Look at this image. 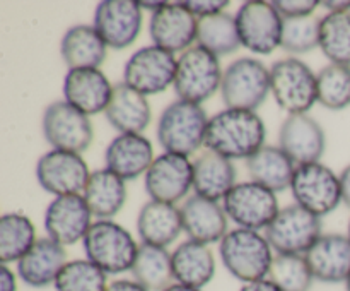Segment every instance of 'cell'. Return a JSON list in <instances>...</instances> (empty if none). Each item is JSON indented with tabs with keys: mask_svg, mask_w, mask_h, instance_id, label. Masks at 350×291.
Segmentation results:
<instances>
[{
	"mask_svg": "<svg viewBox=\"0 0 350 291\" xmlns=\"http://www.w3.org/2000/svg\"><path fill=\"white\" fill-rule=\"evenodd\" d=\"M321 5L327 7L328 12H349L350 10V2L347 0H325V2H321Z\"/></svg>",
	"mask_w": 350,
	"mask_h": 291,
	"instance_id": "bcb514c9",
	"label": "cell"
},
{
	"mask_svg": "<svg viewBox=\"0 0 350 291\" xmlns=\"http://www.w3.org/2000/svg\"><path fill=\"white\" fill-rule=\"evenodd\" d=\"M279 146L296 166L318 163L327 149V136L313 116L287 115L279 130Z\"/></svg>",
	"mask_w": 350,
	"mask_h": 291,
	"instance_id": "d6986e66",
	"label": "cell"
},
{
	"mask_svg": "<svg viewBox=\"0 0 350 291\" xmlns=\"http://www.w3.org/2000/svg\"><path fill=\"white\" fill-rule=\"evenodd\" d=\"M219 257L228 273L245 284L267 279L275 255L265 235L234 228L219 243Z\"/></svg>",
	"mask_w": 350,
	"mask_h": 291,
	"instance_id": "7a4b0ae2",
	"label": "cell"
},
{
	"mask_svg": "<svg viewBox=\"0 0 350 291\" xmlns=\"http://www.w3.org/2000/svg\"><path fill=\"white\" fill-rule=\"evenodd\" d=\"M222 77L221 58L195 45L178 57L173 88L178 99L202 105L221 91Z\"/></svg>",
	"mask_w": 350,
	"mask_h": 291,
	"instance_id": "8992f818",
	"label": "cell"
},
{
	"mask_svg": "<svg viewBox=\"0 0 350 291\" xmlns=\"http://www.w3.org/2000/svg\"><path fill=\"white\" fill-rule=\"evenodd\" d=\"M270 91L287 115H308L318 103V77L306 62L280 58L270 67Z\"/></svg>",
	"mask_w": 350,
	"mask_h": 291,
	"instance_id": "5b68a950",
	"label": "cell"
},
{
	"mask_svg": "<svg viewBox=\"0 0 350 291\" xmlns=\"http://www.w3.org/2000/svg\"><path fill=\"white\" fill-rule=\"evenodd\" d=\"M142 10H150V12H156L157 9L164 5V2H139Z\"/></svg>",
	"mask_w": 350,
	"mask_h": 291,
	"instance_id": "c3c4849f",
	"label": "cell"
},
{
	"mask_svg": "<svg viewBox=\"0 0 350 291\" xmlns=\"http://www.w3.org/2000/svg\"><path fill=\"white\" fill-rule=\"evenodd\" d=\"M252 181L263 185L272 192H284L291 188L296 163L280 149V146H263L258 153L246 160Z\"/></svg>",
	"mask_w": 350,
	"mask_h": 291,
	"instance_id": "4dcf8cb0",
	"label": "cell"
},
{
	"mask_svg": "<svg viewBox=\"0 0 350 291\" xmlns=\"http://www.w3.org/2000/svg\"><path fill=\"white\" fill-rule=\"evenodd\" d=\"M67 262L65 246L50 236H43L38 238L33 249L16 264L17 276L31 288H46L55 284Z\"/></svg>",
	"mask_w": 350,
	"mask_h": 291,
	"instance_id": "cb8c5ba5",
	"label": "cell"
},
{
	"mask_svg": "<svg viewBox=\"0 0 350 291\" xmlns=\"http://www.w3.org/2000/svg\"><path fill=\"white\" fill-rule=\"evenodd\" d=\"M108 50V45L91 24L68 27L60 41V55L68 68H99Z\"/></svg>",
	"mask_w": 350,
	"mask_h": 291,
	"instance_id": "f1b7e54d",
	"label": "cell"
},
{
	"mask_svg": "<svg viewBox=\"0 0 350 291\" xmlns=\"http://www.w3.org/2000/svg\"><path fill=\"white\" fill-rule=\"evenodd\" d=\"M236 178H238V171H236L234 163L215 151H204L193 161L195 195L215 202L224 201L226 195L236 185Z\"/></svg>",
	"mask_w": 350,
	"mask_h": 291,
	"instance_id": "4316f807",
	"label": "cell"
},
{
	"mask_svg": "<svg viewBox=\"0 0 350 291\" xmlns=\"http://www.w3.org/2000/svg\"><path fill=\"white\" fill-rule=\"evenodd\" d=\"M105 291H149L142 286V284L137 283L135 279H115L109 281V284L106 286Z\"/></svg>",
	"mask_w": 350,
	"mask_h": 291,
	"instance_id": "7bdbcfd3",
	"label": "cell"
},
{
	"mask_svg": "<svg viewBox=\"0 0 350 291\" xmlns=\"http://www.w3.org/2000/svg\"><path fill=\"white\" fill-rule=\"evenodd\" d=\"M84 199L96 219H113L126 202V184L108 168L91 171Z\"/></svg>",
	"mask_w": 350,
	"mask_h": 291,
	"instance_id": "f546056e",
	"label": "cell"
},
{
	"mask_svg": "<svg viewBox=\"0 0 350 291\" xmlns=\"http://www.w3.org/2000/svg\"><path fill=\"white\" fill-rule=\"evenodd\" d=\"M265 238L275 253L280 255H306L321 233V218L299 204L282 207L269 228Z\"/></svg>",
	"mask_w": 350,
	"mask_h": 291,
	"instance_id": "ba28073f",
	"label": "cell"
},
{
	"mask_svg": "<svg viewBox=\"0 0 350 291\" xmlns=\"http://www.w3.org/2000/svg\"><path fill=\"white\" fill-rule=\"evenodd\" d=\"M183 231L181 209L176 204L149 201L137 216V233L146 245L167 249Z\"/></svg>",
	"mask_w": 350,
	"mask_h": 291,
	"instance_id": "d4e9b609",
	"label": "cell"
},
{
	"mask_svg": "<svg viewBox=\"0 0 350 291\" xmlns=\"http://www.w3.org/2000/svg\"><path fill=\"white\" fill-rule=\"evenodd\" d=\"M314 281L328 284L345 283L350 276V240L347 235H321L306 255Z\"/></svg>",
	"mask_w": 350,
	"mask_h": 291,
	"instance_id": "7402d4cb",
	"label": "cell"
},
{
	"mask_svg": "<svg viewBox=\"0 0 350 291\" xmlns=\"http://www.w3.org/2000/svg\"><path fill=\"white\" fill-rule=\"evenodd\" d=\"M318 103L332 112L350 106V65L328 64L317 74Z\"/></svg>",
	"mask_w": 350,
	"mask_h": 291,
	"instance_id": "d590c367",
	"label": "cell"
},
{
	"mask_svg": "<svg viewBox=\"0 0 350 291\" xmlns=\"http://www.w3.org/2000/svg\"><path fill=\"white\" fill-rule=\"evenodd\" d=\"M41 130L53 149L75 154L85 153L94 140V127L89 115L65 99L50 103L44 108Z\"/></svg>",
	"mask_w": 350,
	"mask_h": 291,
	"instance_id": "9c48e42d",
	"label": "cell"
},
{
	"mask_svg": "<svg viewBox=\"0 0 350 291\" xmlns=\"http://www.w3.org/2000/svg\"><path fill=\"white\" fill-rule=\"evenodd\" d=\"M239 291H282L277 284H273L272 281L267 277V279H260V281H253V283H245Z\"/></svg>",
	"mask_w": 350,
	"mask_h": 291,
	"instance_id": "ee69618b",
	"label": "cell"
},
{
	"mask_svg": "<svg viewBox=\"0 0 350 291\" xmlns=\"http://www.w3.org/2000/svg\"><path fill=\"white\" fill-rule=\"evenodd\" d=\"M340 177V188H342V202L350 209V164L342 170Z\"/></svg>",
	"mask_w": 350,
	"mask_h": 291,
	"instance_id": "f6af8a7d",
	"label": "cell"
},
{
	"mask_svg": "<svg viewBox=\"0 0 350 291\" xmlns=\"http://www.w3.org/2000/svg\"><path fill=\"white\" fill-rule=\"evenodd\" d=\"M108 274L89 259L68 260L55 281L57 291H105Z\"/></svg>",
	"mask_w": 350,
	"mask_h": 291,
	"instance_id": "8d00e7d4",
	"label": "cell"
},
{
	"mask_svg": "<svg viewBox=\"0 0 350 291\" xmlns=\"http://www.w3.org/2000/svg\"><path fill=\"white\" fill-rule=\"evenodd\" d=\"M91 171L82 154L51 149L36 163V180L43 190L55 197L82 195Z\"/></svg>",
	"mask_w": 350,
	"mask_h": 291,
	"instance_id": "5bb4252c",
	"label": "cell"
},
{
	"mask_svg": "<svg viewBox=\"0 0 350 291\" xmlns=\"http://www.w3.org/2000/svg\"><path fill=\"white\" fill-rule=\"evenodd\" d=\"M345 291H350V276H349V279L345 281Z\"/></svg>",
	"mask_w": 350,
	"mask_h": 291,
	"instance_id": "681fc988",
	"label": "cell"
},
{
	"mask_svg": "<svg viewBox=\"0 0 350 291\" xmlns=\"http://www.w3.org/2000/svg\"><path fill=\"white\" fill-rule=\"evenodd\" d=\"M144 185L150 201L176 204L193 188V163L181 154H159L144 175Z\"/></svg>",
	"mask_w": 350,
	"mask_h": 291,
	"instance_id": "9a60e30c",
	"label": "cell"
},
{
	"mask_svg": "<svg viewBox=\"0 0 350 291\" xmlns=\"http://www.w3.org/2000/svg\"><path fill=\"white\" fill-rule=\"evenodd\" d=\"M224 211L238 228L262 231L279 214V201L275 192L256 181H241L222 201Z\"/></svg>",
	"mask_w": 350,
	"mask_h": 291,
	"instance_id": "7c38bea8",
	"label": "cell"
},
{
	"mask_svg": "<svg viewBox=\"0 0 350 291\" xmlns=\"http://www.w3.org/2000/svg\"><path fill=\"white\" fill-rule=\"evenodd\" d=\"M130 273L137 283L149 291H164L174 283L171 253L161 246L140 243Z\"/></svg>",
	"mask_w": 350,
	"mask_h": 291,
	"instance_id": "1f68e13d",
	"label": "cell"
},
{
	"mask_svg": "<svg viewBox=\"0 0 350 291\" xmlns=\"http://www.w3.org/2000/svg\"><path fill=\"white\" fill-rule=\"evenodd\" d=\"M265 139L267 127L258 113L224 108L208 120L205 146L231 161L248 160L265 146Z\"/></svg>",
	"mask_w": 350,
	"mask_h": 291,
	"instance_id": "6da1fadb",
	"label": "cell"
},
{
	"mask_svg": "<svg viewBox=\"0 0 350 291\" xmlns=\"http://www.w3.org/2000/svg\"><path fill=\"white\" fill-rule=\"evenodd\" d=\"M272 5L282 19H301V17L314 16L320 2L317 0H273Z\"/></svg>",
	"mask_w": 350,
	"mask_h": 291,
	"instance_id": "ab89813d",
	"label": "cell"
},
{
	"mask_svg": "<svg viewBox=\"0 0 350 291\" xmlns=\"http://www.w3.org/2000/svg\"><path fill=\"white\" fill-rule=\"evenodd\" d=\"M92 225V214L84 195L55 197L44 211V229L60 245H75L84 240Z\"/></svg>",
	"mask_w": 350,
	"mask_h": 291,
	"instance_id": "ac0fdd59",
	"label": "cell"
},
{
	"mask_svg": "<svg viewBox=\"0 0 350 291\" xmlns=\"http://www.w3.org/2000/svg\"><path fill=\"white\" fill-rule=\"evenodd\" d=\"M181 219H183V231L188 240L205 243H221L228 235V214L224 205L211 199L191 195L181 205Z\"/></svg>",
	"mask_w": 350,
	"mask_h": 291,
	"instance_id": "44dd1931",
	"label": "cell"
},
{
	"mask_svg": "<svg viewBox=\"0 0 350 291\" xmlns=\"http://www.w3.org/2000/svg\"><path fill=\"white\" fill-rule=\"evenodd\" d=\"M211 116L204 106L197 103L174 99L161 112L157 120V140L164 153L181 154L190 157L205 146Z\"/></svg>",
	"mask_w": 350,
	"mask_h": 291,
	"instance_id": "3957f363",
	"label": "cell"
},
{
	"mask_svg": "<svg viewBox=\"0 0 350 291\" xmlns=\"http://www.w3.org/2000/svg\"><path fill=\"white\" fill-rule=\"evenodd\" d=\"M320 50L330 64L350 65V10L320 17Z\"/></svg>",
	"mask_w": 350,
	"mask_h": 291,
	"instance_id": "e575fe53",
	"label": "cell"
},
{
	"mask_svg": "<svg viewBox=\"0 0 350 291\" xmlns=\"http://www.w3.org/2000/svg\"><path fill=\"white\" fill-rule=\"evenodd\" d=\"M164 291H202V290H197V288H191V286H185V284H180V283H173Z\"/></svg>",
	"mask_w": 350,
	"mask_h": 291,
	"instance_id": "7dc6e473",
	"label": "cell"
},
{
	"mask_svg": "<svg viewBox=\"0 0 350 291\" xmlns=\"http://www.w3.org/2000/svg\"><path fill=\"white\" fill-rule=\"evenodd\" d=\"M197 31L198 19L183 2H164L161 9L150 14L149 36L152 45L174 55L195 47Z\"/></svg>",
	"mask_w": 350,
	"mask_h": 291,
	"instance_id": "e0dca14e",
	"label": "cell"
},
{
	"mask_svg": "<svg viewBox=\"0 0 350 291\" xmlns=\"http://www.w3.org/2000/svg\"><path fill=\"white\" fill-rule=\"evenodd\" d=\"M142 7L133 0H103L94 10V24L111 50L132 47L142 29Z\"/></svg>",
	"mask_w": 350,
	"mask_h": 291,
	"instance_id": "2e32d148",
	"label": "cell"
},
{
	"mask_svg": "<svg viewBox=\"0 0 350 291\" xmlns=\"http://www.w3.org/2000/svg\"><path fill=\"white\" fill-rule=\"evenodd\" d=\"M291 192L296 204L320 218L334 212L342 202L340 177L321 161L296 166Z\"/></svg>",
	"mask_w": 350,
	"mask_h": 291,
	"instance_id": "30bf717a",
	"label": "cell"
},
{
	"mask_svg": "<svg viewBox=\"0 0 350 291\" xmlns=\"http://www.w3.org/2000/svg\"><path fill=\"white\" fill-rule=\"evenodd\" d=\"M183 5L197 19H205V17L226 12V7L229 5V2L228 0H188V2H183Z\"/></svg>",
	"mask_w": 350,
	"mask_h": 291,
	"instance_id": "60d3db41",
	"label": "cell"
},
{
	"mask_svg": "<svg viewBox=\"0 0 350 291\" xmlns=\"http://www.w3.org/2000/svg\"><path fill=\"white\" fill-rule=\"evenodd\" d=\"M105 116L109 125L120 134H142L152 120V110L147 96L122 81L115 84Z\"/></svg>",
	"mask_w": 350,
	"mask_h": 291,
	"instance_id": "484cf974",
	"label": "cell"
},
{
	"mask_svg": "<svg viewBox=\"0 0 350 291\" xmlns=\"http://www.w3.org/2000/svg\"><path fill=\"white\" fill-rule=\"evenodd\" d=\"M85 259L106 274H122L132 269L139 246L132 233L113 219H96L82 240Z\"/></svg>",
	"mask_w": 350,
	"mask_h": 291,
	"instance_id": "277c9868",
	"label": "cell"
},
{
	"mask_svg": "<svg viewBox=\"0 0 350 291\" xmlns=\"http://www.w3.org/2000/svg\"><path fill=\"white\" fill-rule=\"evenodd\" d=\"M174 283L204 290L215 276V255L205 243L187 240L171 252Z\"/></svg>",
	"mask_w": 350,
	"mask_h": 291,
	"instance_id": "83f0119b",
	"label": "cell"
},
{
	"mask_svg": "<svg viewBox=\"0 0 350 291\" xmlns=\"http://www.w3.org/2000/svg\"><path fill=\"white\" fill-rule=\"evenodd\" d=\"M197 45L219 58L238 51L243 45L236 17L229 12H222L217 16L198 19Z\"/></svg>",
	"mask_w": 350,
	"mask_h": 291,
	"instance_id": "836d02e7",
	"label": "cell"
},
{
	"mask_svg": "<svg viewBox=\"0 0 350 291\" xmlns=\"http://www.w3.org/2000/svg\"><path fill=\"white\" fill-rule=\"evenodd\" d=\"M176 55L156 45L133 51L123 67V82L144 96H154L166 91L176 77Z\"/></svg>",
	"mask_w": 350,
	"mask_h": 291,
	"instance_id": "8fae6325",
	"label": "cell"
},
{
	"mask_svg": "<svg viewBox=\"0 0 350 291\" xmlns=\"http://www.w3.org/2000/svg\"><path fill=\"white\" fill-rule=\"evenodd\" d=\"M269 279L282 291H310L314 276L304 255H280L275 253Z\"/></svg>",
	"mask_w": 350,
	"mask_h": 291,
	"instance_id": "74e56055",
	"label": "cell"
},
{
	"mask_svg": "<svg viewBox=\"0 0 350 291\" xmlns=\"http://www.w3.org/2000/svg\"><path fill=\"white\" fill-rule=\"evenodd\" d=\"M115 86L101 68H68L64 79V98L85 115L105 113Z\"/></svg>",
	"mask_w": 350,
	"mask_h": 291,
	"instance_id": "ffe728a7",
	"label": "cell"
},
{
	"mask_svg": "<svg viewBox=\"0 0 350 291\" xmlns=\"http://www.w3.org/2000/svg\"><path fill=\"white\" fill-rule=\"evenodd\" d=\"M241 45L256 55H270L280 47L284 19L272 2L250 0L236 12Z\"/></svg>",
	"mask_w": 350,
	"mask_h": 291,
	"instance_id": "4fadbf2b",
	"label": "cell"
},
{
	"mask_svg": "<svg viewBox=\"0 0 350 291\" xmlns=\"http://www.w3.org/2000/svg\"><path fill=\"white\" fill-rule=\"evenodd\" d=\"M280 48L293 55L310 53L320 48V17L284 19Z\"/></svg>",
	"mask_w": 350,
	"mask_h": 291,
	"instance_id": "f35d334b",
	"label": "cell"
},
{
	"mask_svg": "<svg viewBox=\"0 0 350 291\" xmlns=\"http://www.w3.org/2000/svg\"><path fill=\"white\" fill-rule=\"evenodd\" d=\"M34 223L23 212H5L0 218V262H19L36 243Z\"/></svg>",
	"mask_w": 350,
	"mask_h": 291,
	"instance_id": "d6a6232c",
	"label": "cell"
},
{
	"mask_svg": "<svg viewBox=\"0 0 350 291\" xmlns=\"http://www.w3.org/2000/svg\"><path fill=\"white\" fill-rule=\"evenodd\" d=\"M154 160L152 142L144 134H118L105 151L106 168L125 181L146 175Z\"/></svg>",
	"mask_w": 350,
	"mask_h": 291,
	"instance_id": "603a6c76",
	"label": "cell"
},
{
	"mask_svg": "<svg viewBox=\"0 0 350 291\" xmlns=\"http://www.w3.org/2000/svg\"><path fill=\"white\" fill-rule=\"evenodd\" d=\"M347 236H349V240H350V221H349V229H347Z\"/></svg>",
	"mask_w": 350,
	"mask_h": 291,
	"instance_id": "f907efd6",
	"label": "cell"
},
{
	"mask_svg": "<svg viewBox=\"0 0 350 291\" xmlns=\"http://www.w3.org/2000/svg\"><path fill=\"white\" fill-rule=\"evenodd\" d=\"M0 291H17V274L7 264L0 266Z\"/></svg>",
	"mask_w": 350,
	"mask_h": 291,
	"instance_id": "b9f144b4",
	"label": "cell"
},
{
	"mask_svg": "<svg viewBox=\"0 0 350 291\" xmlns=\"http://www.w3.org/2000/svg\"><path fill=\"white\" fill-rule=\"evenodd\" d=\"M219 92L226 108L256 112L272 92L270 68L258 58H238L224 71Z\"/></svg>",
	"mask_w": 350,
	"mask_h": 291,
	"instance_id": "52a82bcc",
	"label": "cell"
}]
</instances>
